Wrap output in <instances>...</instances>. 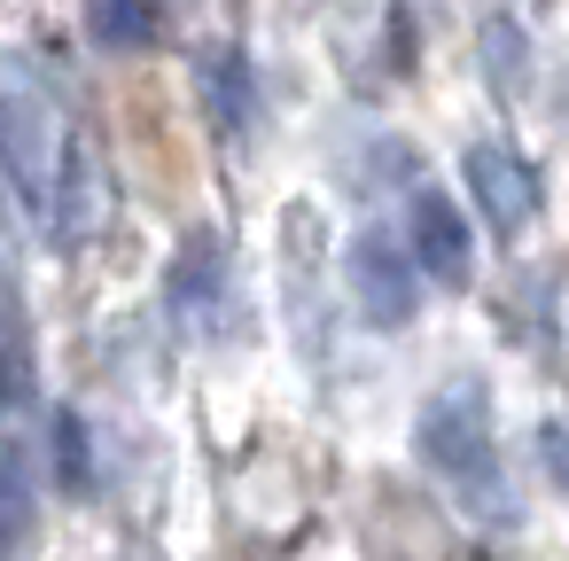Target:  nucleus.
<instances>
[{
	"mask_svg": "<svg viewBox=\"0 0 569 561\" xmlns=\"http://www.w3.org/2000/svg\"><path fill=\"white\" fill-rule=\"evenodd\" d=\"M429 475L468 507V514H507V468H499V437H491V405L476 382L445 390L421 405V429H413Z\"/></svg>",
	"mask_w": 569,
	"mask_h": 561,
	"instance_id": "nucleus-1",
	"label": "nucleus"
},
{
	"mask_svg": "<svg viewBox=\"0 0 569 561\" xmlns=\"http://www.w3.org/2000/svg\"><path fill=\"white\" fill-rule=\"evenodd\" d=\"M421 266H413V250L398 242V234H359L351 242V297H359V312L367 320H382V328H406L413 320V304H421Z\"/></svg>",
	"mask_w": 569,
	"mask_h": 561,
	"instance_id": "nucleus-2",
	"label": "nucleus"
},
{
	"mask_svg": "<svg viewBox=\"0 0 569 561\" xmlns=\"http://www.w3.org/2000/svg\"><path fill=\"white\" fill-rule=\"evenodd\" d=\"M406 250H413V266H421L437 289H468V281H476L468 211H460L452 196H437V188H421V196L406 203Z\"/></svg>",
	"mask_w": 569,
	"mask_h": 561,
	"instance_id": "nucleus-3",
	"label": "nucleus"
},
{
	"mask_svg": "<svg viewBox=\"0 0 569 561\" xmlns=\"http://www.w3.org/2000/svg\"><path fill=\"white\" fill-rule=\"evenodd\" d=\"M468 196L483 203V219H491L499 234H522L530 211H538V180H530V164L507 157V149H468Z\"/></svg>",
	"mask_w": 569,
	"mask_h": 561,
	"instance_id": "nucleus-4",
	"label": "nucleus"
},
{
	"mask_svg": "<svg viewBox=\"0 0 569 561\" xmlns=\"http://www.w3.org/2000/svg\"><path fill=\"white\" fill-rule=\"evenodd\" d=\"M9 172H17V196L24 203H40V188L56 180V164H48V110H40L32 79L9 87Z\"/></svg>",
	"mask_w": 569,
	"mask_h": 561,
	"instance_id": "nucleus-5",
	"label": "nucleus"
},
{
	"mask_svg": "<svg viewBox=\"0 0 569 561\" xmlns=\"http://www.w3.org/2000/svg\"><path fill=\"white\" fill-rule=\"evenodd\" d=\"M196 79H203V94H211V118H219L227 133H234V126H242V118L258 110V87H250V63H242L234 48H211Z\"/></svg>",
	"mask_w": 569,
	"mask_h": 561,
	"instance_id": "nucleus-6",
	"label": "nucleus"
},
{
	"mask_svg": "<svg viewBox=\"0 0 569 561\" xmlns=\"http://www.w3.org/2000/svg\"><path fill=\"white\" fill-rule=\"evenodd\" d=\"M211 304H219V242H211V234H196V242H188V258L172 266V312L203 328V320H211Z\"/></svg>",
	"mask_w": 569,
	"mask_h": 561,
	"instance_id": "nucleus-7",
	"label": "nucleus"
},
{
	"mask_svg": "<svg viewBox=\"0 0 569 561\" xmlns=\"http://www.w3.org/2000/svg\"><path fill=\"white\" fill-rule=\"evenodd\" d=\"M87 211H94V172H87V149L63 141L56 149V234L79 242L87 234Z\"/></svg>",
	"mask_w": 569,
	"mask_h": 561,
	"instance_id": "nucleus-8",
	"label": "nucleus"
},
{
	"mask_svg": "<svg viewBox=\"0 0 569 561\" xmlns=\"http://www.w3.org/2000/svg\"><path fill=\"white\" fill-rule=\"evenodd\" d=\"M87 24L102 48H149L157 40V9L149 0H87Z\"/></svg>",
	"mask_w": 569,
	"mask_h": 561,
	"instance_id": "nucleus-9",
	"label": "nucleus"
},
{
	"mask_svg": "<svg viewBox=\"0 0 569 561\" xmlns=\"http://www.w3.org/2000/svg\"><path fill=\"white\" fill-rule=\"evenodd\" d=\"M56 483H63V491H87V483H94L87 421H79V413H56Z\"/></svg>",
	"mask_w": 569,
	"mask_h": 561,
	"instance_id": "nucleus-10",
	"label": "nucleus"
},
{
	"mask_svg": "<svg viewBox=\"0 0 569 561\" xmlns=\"http://www.w3.org/2000/svg\"><path fill=\"white\" fill-rule=\"evenodd\" d=\"M9 522H17V538L32 530V444H24V429L9 437Z\"/></svg>",
	"mask_w": 569,
	"mask_h": 561,
	"instance_id": "nucleus-11",
	"label": "nucleus"
},
{
	"mask_svg": "<svg viewBox=\"0 0 569 561\" xmlns=\"http://www.w3.org/2000/svg\"><path fill=\"white\" fill-rule=\"evenodd\" d=\"M538 452H546V468H553V483L569 491V421H546V429H538Z\"/></svg>",
	"mask_w": 569,
	"mask_h": 561,
	"instance_id": "nucleus-12",
	"label": "nucleus"
}]
</instances>
